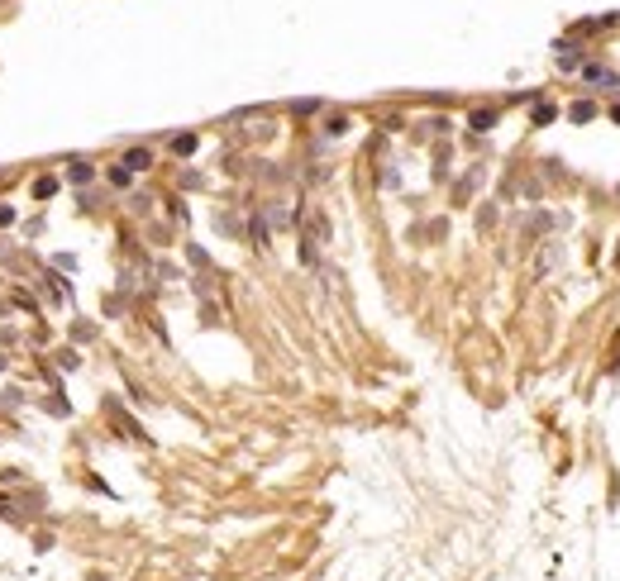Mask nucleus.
Wrapping results in <instances>:
<instances>
[{
    "mask_svg": "<svg viewBox=\"0 0 620 581\" xmlns=\"http://www.w3.org/2000/svg\"><path fill=\"white\" fill-rule=\"evenodd\" d=\"M143 167H153V153L148 148H129L124 153V172H143Z\"/></svg>",
    "mask_w": 620,
    "mask_h": 581,
    "instance_id": "1",
    "label": "nucleus"
},
{
    "mask_svg": "<svg viewBox=\"0 0 620 581\" xmlns=\"http://www.w3.org/2000/svg\"><path fill=\"white\" fill-rule=\"evenodd\" d=\"M492 124H497V114H492V110H482V114H473V129H492Z\"/></svg>",
    "mask_w": 620,
    "mask_h": 581,
    "instance_id": "2",
    "label": "nucleus"
},
{
    "mask_svg": "<svg viewBox=\"0 0 620 581\" xmlns=\"http://www.w3.org/2000/svg\"><path fill=\"white\" fill-rule=\"evenodd\" d=\"M172 148H177V153H182V158H187V153H196V138H191V134H182V138H177V143H172Z\"/></svg>",
    "mask_w": 620,
    "mask_h": 581,
    "instance_id": "3",
    "label": "nucleus"
},
{
    "mask_svg": "<svg viewBox=\"0 0 620 581\" xmlns=\"http://www.w3.org/2000/svg\"><path fill=\"white\" fill-rule=\"evenodd\" d=\"M53 191H58V182H48V177H43V182L34 186V195H38V200H43V195H53Z\"/></svg>",
    "mask_w": 620,
    "mask_h": 581,
    "instance_id": "4",
    "label": "nucleus"
},
{
    "mask_svg": "<svg viewBox=\"0 0 620 581\" xmlns=\"http://www.w3.org/2000/svg\"><path fill=\"white\" fill-rule=\"evenodd\" d=\"M10 219H14V210H10V205H0V224H10Z\"/></svg>",
    "mask_w": 620,
    "mask_h": 581,
    "instance_id": "5",
    "label": "nucleus"
}]
</instances>
